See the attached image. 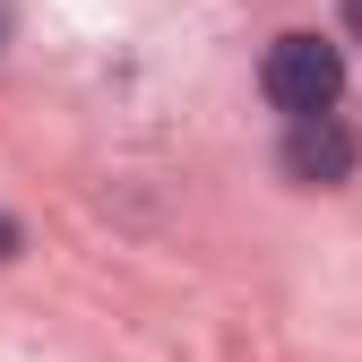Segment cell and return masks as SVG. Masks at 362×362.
Masks as SVG:
<instances>
[{
  "mask_svg": "<svg viewBox=\"0 0 362 362\" xmlns=\"http://www.w3.org/2000/svg\"><path fill=\"white\" fill-rule=\"evenodd\" d=\"M259 86H267V104L293 112V121H328V104L345 95V52L328 35H276L267 43V61H259Z\"/></svg>",
  "mask_w": 362,
  "mask_h": 362,
  "instance_id": "obj_1",
  "label": "cell"
},
{
  "mask_svg": "<svg viewBox=\"0 0 362 362\" xmlns=\"http://www.w3.org/2000/svg\"><path fill=\"white\" fill-rule=\"evenodd\" d=\"M354 164H362V147H354V129L328 112V121H293V139H285V173L293 181H354Z\"/></svg>",
  "mask_w": 362,
  "mask_h": 362,
  "instance_id": "obj_2",
  "label": "cell"
},
{
  "mask_svg": "<svg viewBox=\"0 0 362 362\" xmlns=\"http://www.w3.org/2000/svg\"><path fill=\"white\" fill-rule=\"evenodd\" d=\"M9 250H18V224H9V216H0V259H9Z\"/></svg>",
  "mask_w": 362,
  "mask_h": 362,
  "instance_id": "obj_3",
  "label": "cell"
},
{
  "mask_svg": "<svg viewBox=\"0 0 362 362\" xmlns=\"http://www.w3.org/2000/svg\"><path fill=\"white\" fill-rule=\"evenodd\" d=\"M345 26H354V43H362V0H345Z\"/></svg>",
  "mask_w": 362,
  "mask_h": 362,
  "instance_id": "obj_4",
  "label": "cell"
},
{
  "mask_svg": "<svg viewBox=\"0 0 362 362\" xmlns=\"http://www.w3.org/2000/svg\"><path fill=\"white\" fill-rule=\"evenodd\" d=\"M0 35H9V9H0Z\"/></svg>",
  "mask_w": 362,
  "mask_h": 362,
  "instance_id": "obj_5",
  "label": "cell"
}]
</instances>
